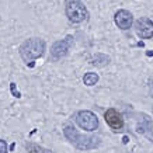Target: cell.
Instances as JSON below:
<instances>
[{"mask_svg":"<svg viewBox=\"0 0 153 153\" xmlns=\"http://www.w3.org/2000/svg\"><path fill=\"white\" fill-rule=\"evenodd\" d=\"M146 55H148V56H153V52H148Z\"/></svg>","mask_w":153,"mask_h":153,"instance_id":"cell-15","label":"cell"},{"mask_svg":"<svg viewBox=\"0 0 153 153\" xmlns=\"http://www.w3.org/2000/svg\"><path fill=\"white\" fill-rule=\"evenodd\" d=\"M63 134H65L66 139L69 140L70 143H73L76 148H79V149L87 150V149L97 148L98 145H100V138H96V136H84L80 132H77L74 126L68 125L63 129Z\"/></svg>","mask_w":153,"mask_h":153,"instance_id":"cell-2","label":"cell"},{"mask_svg":"<svg viewBox=\"0 0 153 153\" xmlns=\"http://www.w3.org/2000/svg\"><path fill=\"white\" fill-rule=\"evenodd\" d=\"M136 132L140 134V135H145V136H148L149 139L153 140L152 124H150V121L148 120V117H143V121L138 124V126H136Z\"/></svg>","mask_w":153,"mask_h":153,"instance_id":"cell-9","label":"cell"},{"mask_svg":"<svg viewBox=\"0 0 153 153\" xmlns=\"http://www.w3.org/2000/svg\"><path fill=\"white\" fill-rule=\"evenodd\" d=\"M114 20H115V24L118 25V28H121V30H128L134 23V17L128 10H118L114 16Z\"/></svg>","mask_w":153,"mask_h":153,"instance_id":"cell-8","label":"cell"},{"mask_svg":"<svg viewBox=\"0 0 153 153\" xmlns=\"http://www.w3.org/2000/svg\"><path fill=\"white\" fill-rule=\"evenodd\" d=\"M152 96H153V86H152Z\"/></svg>","mask_w":153,"mask_h":153,"instance_id":"cell-16","label":"cell"},{"mask_svg":"<svg viewBox=\"0 0 153 153\" xmlns=\"http://www.w3.org/2000/svg\"><path fill=\"white\" fill-rule=\"evenodd\" d=\"M10 88H11V93H13L14 97H17V98L21 97V94H20V91L17 90V88H16V83H10Z\"/></svg>","mask_w":153,"mask_h":153,"instance_id":"cell-12","label":"cell"},{"mask_svg":"<svg viewBox=\"0 0 153 153\" xmlns=\"http://www.w3.org/2000/svg\"><path fill=\"white\" fill-rule=\"evenodd\" d=\"M135 31L143 39L152 38L153 37V21L146 19V17H142V19L136 20V23H135Z\"/></svg>","mask_w":153,"mask_h":153,"instance_id":"cell-5","label":"cell"},{"mask_svg":"<svg viewBox=\"0 0 153 153\" xmlns=\"http://www.w3.org/2000/svg\"><path fill=\"white\" fill-rule=\"evenodd\" d=\"M0 153H7V143L3 139H0Z\"/></svg>","mask_w":153,"mask_h":153,"instance_id":"cell-13","label":"cell"},{"mask_svg":"<svg viewBox=\"0 0 153 153\" xmlns=\"http://www.w3.org/2000/svg\"><path fill=\"white\" fill-rule=\"evenodd\" d=\"M128 140H129L128 139V136H125V138H124V143H128Z\"/></svg>","mask_w":153,"mask_h":153,"instance_id":"cell-14","label":"cell"},{"mask_svg":"<svg viewBox=\"0 0 153 153\" xmlns=\"http://www.w3.org/2000/svg\"><path fill=\"white\" fill-rule=\"evenodd\" d=\"M66 16L72 23L79 24L83 23L84 20H87L88 13L80 0H68L66 1Z\"/></svg>","mask_w":153,"mask_h":153,"instance_id":"cell-3","label":"cell"},{"mask_svg":"<svg viewBox=\"0 0 153 153\" xmlns=\"http://www.w3.org/2000/svg\"><path fill=\"white\" fill-rule=\"evenodd\" d=\"M76 122L82 129L87 132H93L98 128V118L91 111H80L76 117Z\"/></svg>","mask_w":153,"mask_h":153,"instance_id":"cell-4","label":"cell"},{"mask_svg":"<svg viewBox=\"0 0 153 153\" xmlns=\"http://www.w3.org/2000/svg\"><path fill=\"white\" fill-rule=\"evenodd\" d=\"M25 150H27V153H51L45 148H42V146L35 143H27L25 145Z\"/></svg>","mask_w":153,"mask_h":153,"instance_id":"cell-10","label":"cell"},{"mask_svg":"<svg viewBox=\"0 0 153 153\" xmlns=\"http://www.w3.org/2000/svg\"><path fill=\"white\" fill-rule=\"evenodd\" d=\"M45 49H47V45H45V41L41 39V38H30L24 42L21 48H20V55L23 58V60L27 63V66L30 68H34L35 63L34 60L37 58H41L45 53Z\"/></svg>","mask_w":153,"mask_h":153,"instance_id":"cell-1","label":"cell"},{"mask_svg":"<svg viewBox=\"0 0 153 153\" xmlns=\"http://www.w3.org/2000/svg\"><path fill=\"white\" fill-rule=\"evenodd\" d=\"M83 82L86 86H94V84H97V82H98V74L93 73V72H88V73L84 74Z\"/></svg>","mask_w":153,"mask_h":153,"instance_id":"cell-11","label":"cell"},{"mask_svg":"<svg viewBox=\"0 0 153 153\" xmlns=\"http://www.w3.org/2000/svg\"><path fill=\"white\" fill-rule=\"evenodd\" d=\"M104 120L108 124V126L114 131H121V128L124 126V118L115 108L107 110L105 114H104Z\"/></svg>","mask_w":153,"mask_h":153,"instance_id":"cell-7","label":"cell"},{"mask_svg":"<svg viewBox=\"0 0 153 153\" xmlns=\"http://www.w3.org/2000/svg\"><path fill=\"white\" fill-rule=\"evenodd\" d=\"M69 45H70V37H68L66 39H62V41H56L51 48V59L53 62L62 59L68 55V51H69Z\"/></svg>","mask_w":153,"mask_h":153,"instance_id":"cell-6","label":"cell"}]
</instances>
